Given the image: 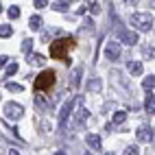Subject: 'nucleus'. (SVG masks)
<instances>
[{"label":"nucleus","mask_w":155,"mask_h":155,"mask_svg":"<svg viewBox=\"0 0 155 155\" xmlns=\"http://www.w3.org/2000/svg\"><path fill=\"white\" fill-rule=\"evenodd\" d=\"M147 109H149V114H155V96L153 94L147 96Z\"/></svg>","instance_id":"18"},{"label":"nucleus","mask_w":155,"mask_h":155,"mask_svg":"<svg viewBox=\"0 0 155 155\" xmlns=\"http://www.w3.org/2000/svg\"><path fill=\"white\" fill-rule=\"evenodd\" d=\"M131 26H136L138 31H151L153 18L149 13H133L131 15Z\"/></svg>","instance_id":"3"},{"label":"nucleus","mask_w":155,"mask_h":155,"mask_svg":"<svg viewBox=\"0 0 155 155\" xmlns=\"http://www.w3.org/2000/svg\"><path fill=\"white\" fill-rule=\"evenodd\" d=\"M125 155H140V151H138V147H127Z\"/></svg>","instance_id":"25"},{"label":"nucleus","mask_w":155,"mask_h":155,"mask_svg":"<svg viewBox=\"0 0 155 155\" xmlns=\"http://www.w3.org/2000/svg\"><path fill=\"white\" fill-rule=\"evenodd\" d=\"M28 26L33 28V31H39V28H42V18H39V15H33V18L28 20Z\"/></svg>","instance_id":"12"},{"label":"nucleus","mask_w":155,"mask_h":155,"mask_svg":"<svg viewBox=\"0 0 155 155\" xmlns=\"http://www.w3.org/2000/svg\"><path fill=\"white\" fill-rule=\"evenodd\" d=\"M125 120H127V114L125 111H116V114H114V122H116V125H122Z\"/></svg>","instance_id":"16"},{"label":"nucleus","mask_w":155,"mask_h":155,"mask_svg":"<svg viewBox=\"0 0 155 155\" xmlns=\"http://www.w3.org/2000/svg\"><path fill=\"white\" fill-rule=\"evenodd\" d=\"M46 5H48V0H35V7L37 9H44Z\"/></svg>","instance_id":"27"},{"label":"nucleus","mask_w":155,"mask_h":155,"mask_svg":"<svg viewBox=\"0 0 155 155\" xmlns=\"http://www.w3.org/2000/svg\"><path fill=\"white\" fill-rule=\"evenodd\" d=\"M120 42H125L129 46L138 44V33H133V31H120Z\"/></svg>","instance_id":"8"},{"label":"nucleus","mask_w":155,"mask_h":155,"mask_svg":"<svg viewBox=\"0 0 155 155\" xmlns=\"http://www.w3.org/2000/svg\"><path fill=\"white\" fill-rule=\"evenodd\" d=\"M85 2H90V11L94 15H98V11H101L98 9V0H85Z\"/></svg>","instance_id":"23"},{"label":"nucleus","mask_w":155,"mask_h":155,"mask_svg":"<svg viewBox=\"0 0 155 155\" xmlns=\"http://www.w3.org/2000/svg\"><path fill=\"white\" fill-rule=\"evenodd\" d=\"M77 105V96H70L64 105H61V109H59V125L64 127L66 122H68V118H70V111H72V107Z\"/></svg>","instance_id":"4"},{"label":"nucleus","mask_w":155,"mask_h":155,"mask_svg":"<svg viewBox=\"0 0 155 155\" xmlns=\"http://www.w3.org/2000/svg\"><path fill=\"white\" fill-rule=\"evenodd\" d=\"M70 48H74V39H72V37L55 39V42L50 44V57L64 59V64H70V59H68V50H70Z\"/></svg>","instance_id":"1"},{"label":"nucleus","mask_w":155,"mask_h":155,"mask_svg":"<svg viewBox=\"0 0 155 155\" xmlns=\"http://www.w3.org/2000/svg\"><path fill=\"white\" fill-rule=\"evenodd\" d=\"M24 114V107L20 105V103H7L5 105V116L7 120H20Z\"/></svg>","instance_id":"5"},{"label":"nucleus","mask_w":155,"mask_h":155,"mask_svg":"<svg viewBox=\"0 0 155 155\" xmlns=\"http://www.w3.org/2000/svg\"><path fill=\"white\" fill-rule=\"evenodd\" d=\"M142 87L144 90H153L155 87V77H147V79L142 81Z\"/></svg>","instance_id":"17"},{"label":"nucleus","mask_w":155,"mask_h":155,"mask_svg":"<svg viewBox=\"0 0 155 155\" xmlns=\"http://www.w3.org/2000/svg\"><path fill=\"white\" fill-rule=\"evenodd\" d=\"M31 50H33V39H24V42H22V53L28 55Z\"/></svg>","instance_id":"20"},{"label":"nucleus","mask_w":155,"mask_h":155,"mask_svg":"<svg viewBox=\"0 0 155 155\" xmlns=\"http://www.w3.org/2000/svg\"><path fill=\"white\" fill-rule=\"evenodd\" d=\"M68 7H70V0H57V2L53 5L55 11H68Z\"/></svg>","instance_id":"11"},{"label":"nucleus","mask_w":155,"mask_h":155,"mask_svg":"<svg viewBox=\"0 0 155 155\" xmlns=\"http://www.w3.org/2000/svg\"><path fill=\"white\" fill-rule=\"evenodd\" d=\"M9 61H11V59H9V57H0V68H5V66L9 64Z\"/></svg>","instance_id":"28"},{"label":"nucleus","mask_w":155,"mask_h":155,"mask_svg":"<svg viewBox=\"0 0 155 155\" xmlns=\"http://www.w3.org/2000/svg\"><path fill=\"white\" fill-rule=\"evenodd\" d=\"M9 155H20V153H18L15 149H9Z\"/></svg>","instance_id":"29"},{"label":"nucleus","mask_w":155,"mask_h":155,"mask_svg":"<svg viewBox=\"0 0 155 155\" xmlns=\"http://www.w3.org/2000/svg\"><path fill=\"white\" fill-rule=\"evenodd\" d=\"M28 59H31V64H33V66H42L44 61H46V59H44V55H31Z\"/></svg>","instance_id":"19"},{"label":"nucleus","mask_w":155,"mask_h":155,"mask_svg":"<svg viewBox=\"0 0 155 155\" xmlns=\"http://www.w3.org/2000/svg\"><path fill=\"white\" fill-rule=\"evenodd\" d=\"M85 140H87V144H90L92 149H101V138H98V136H94V133H90V136H87Z\"/></svg>","instance_id":"10"},{"label":"nucleus","mask_w":155,"mask_h":155,"mask_svg":"<svg viewBox=\"0 0 155 155\" xmlns=\"http://www.w3.org/2000/svg\"><path fill=\"white\" fill-rule=\"evenodd\" d=\"M81 72H83L81 68H74V70H72V81H70V85H72V87H77L79 79H81Z\"/></svg>","instance_id":"14"},{"label":"nucleus","mask_w":155,"mask_h":155,"mask_svg":"<svg viewBox=\"0 0 155 155\" xmlns=\"http://www.w3.org/2000/svg\"><path fill=\"white\" fill-rule=\"evenodd\" d=\"M9 18H11V20H18V18H20V7H9Z\"/></svg>","instance_id":"24"},{"label":"nucleus","mask_w":155,"mask_h":155,"mask_svg":"<svg viewBox=\"0 0 155 155\" xmlns=\"http://www.w3.org/2000/svg\"><path fill=\"white\" fill-rule=\"evenodd\" d=\"M127 70L131 72L133 77H140L142 72H144V68H142V64H140V61H131V64L127 66Z\"/></svg>","instance_id":"9"},{"label":"nucleus","mask_w":155,"mask_h":155,"mask_svg":"<svg viewBox=\"0 0 155 155\" xmlns=\"http://www.w3.org/2000/svg\"><path fill=\"white\" fill-rule=\"evenodd\" d=\"M90 90H101V81H98V79H94V81L90 83Z\"/></svg>","instance_id":"26"},{"label":"nucleus","mask_w":155,"mask_h":155,"mask_svg":"<svg viewBox=\"0 0 155 155\" xmlns=\"http://www.w3.org/2000/svg\"><path fill=\"white\" fill-rule=\"evenodd\" d=\"M90 118V111L85 109V107H81L79 111H77V122H81V125H83V122Z\"/></svg>","instance_id":"13"},{"label":"nucleus","mask_w":155,"mask_h":155,"mask_svg":"<svg viewBox=\"0 0 155 155\" xmlns=\"http://www.w3.org/2000/svg\"><path fill=\"white\" fill-rule=\"evenodd\" d=\"M0 13H2V5H0Z\"/></svg>","instance_id":"31"},{"label":"nucleus","mask_w":155,"mask_h":155,"mask_svg":"<svg viewBox=\"0 0 155 155\" xmlns=\"http://www.w3.org/2000/svg\"><path fill=\"white\" fill-rule=\"evenodd\" d=\"M55 72L53 70H44L42 74H37V79H35V83H33V90L35 92H46V90H50L55 85Z\"/></svg>","instance_id":"2"},{"label":"nucleus","mask_w":155,"mask_h":155,"mask_svg":"<svg viewBox=\"0 0 155 155\" xmlns=\"http://www.w3.org/2000/svg\"><path fill=\"white\" fill-rule=\"evenodd\" d=\"M5 87H7L9 92H15V94H18V92H22V90H24L22 85H18V83H9V81L5 83Z\"/></svg>","instance_id":"21"},{"label":"nucleus","mask_w":155,"mask_h":155,"mask_svg":"<svg viewBox=\"0 0 155 155\" xmlns=\"http://www.w3.org/2000/svg\"><path fill=\"white\" fill-rule=\"evenodd\" d=\"M13 35V28L9 26V24H2L0 26V37H11Z\"/></svg>","instance_id":"15"},{"label":"nucleus","mask_w":155,"mask_h":155,"mask_svg":"<svg viewBox=\"0 0 155 155\" xmlns=\"http://www.w3.org/2000/svg\"><path fill=\"white\" fill-rule=\"evenodd\" d=\"M105 55H107V59H109V61L118 59V57H120V44L111 39V42L107 44V50H105Z\"/></svg>","instance_id":"6"},{"label":"nucleus","mask_w":155,"mask_h":155,"mask_svg":"<svg viewBox=\"0 0 155 155\" xmlns=\"http://www.w3.org/2000/svg\"><path fill=\"white\" fill-rule=\"evenodd\" d=\"M18 72V64H9V68H7V72H5V79H9V77H13Z\"/></svg>","instance_id":"22"},{"label":"nucleus","mask_w":155,"mask_h":155,"mask_svg":"<svg viewBox=\"0 0 155 155\" xmlns=\"http://www.w3.org/2000/svg\"><path fill=\"white\" fill-rule=\"evenodd\" d=\"M136 138H138V142H144V144H149V142L153 140L151 127H140V129L136 131Z\"/></svg>","instance_id":"7"},{"label":"nucleus","mask_w":155,"mask_h":155,"mask_svg":"<svg viewBox=\"0 0 155 155\" xmlns=\"http://www.w3.org/2000/svg\"><path fill=\"white\" fill-rule=\"evenodd\" d=\"M55 155H66V153H64V151H59V153H55Z\"/></svg>","instance_id":"30"}]
</instances>
